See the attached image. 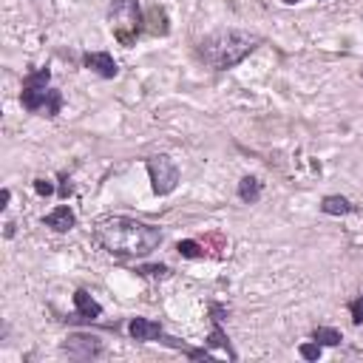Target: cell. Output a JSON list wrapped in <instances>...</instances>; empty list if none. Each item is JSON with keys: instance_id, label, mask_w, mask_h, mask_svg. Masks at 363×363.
Returning a JSON list of instances; mask_svg holds the SVG:
<instances>
[{"instance_id": "1", "label": "cell", "mask_w": 363, "mask_h": 363, "mask_svg": "<svg viewBox=\"0 0 363 363\" xmlns=\"http://www.w3.org/2000/svg\"><path fill=\"white\" fill-rule=\"evenodd\" d=\"M94 241L111 256L142 258V256H150L162 244V230L139 219L108 216L94 224Z\"/></svg>"}, {"instance_id": "2", "label": "cell", "mask_w": 363, "mask_h": 363, "mask_svg": "<svg viewBox=\"0 0 363 363\" xmlns=\"http://www.w3.org/2000/svg\"><path fill=\"white\" fill-rule=\"evenodd\" d=\"M258 37L250 31H241V29H216L204 34L196 54L199 60H204L213 71H227V68H236L244 57H250L258 49Z\"/></svg>"}, {"instance_id": "3", "label": "cell", "mask_w": 363, "mask_h": 363, "mask_svg": "<svg viewBox=\"0 0 363 363\" xmlns=\"http://www.w3.org/2000/svg\"><path fill=\"white\" fill-rule=\"evenodd\" d=\"M51 71L49 68H37L23 80V94L21 103L31 113H46V117H57L63 108V94L57 88H49Z\"/></svg>"}, {"instance_id": "4", "label": "cell", "mask_w": 363, "mask_h": 363, "mask_svg": "<svg viewBox=\"0 0 363 363\" xmlns=\"http://www.w3.org/2000/svg\"><path fill=\"white\" fill-rule=\"evenodd\" d=\"M142 23H145V17H142L139 0H111L108 26H111L113 37H117L125 49H131L133 43H137V37L142 31Z\"/></svg>"}, {"instance_id": "5", "label": "cell", "mask_w": 363, "mask_h": 363, "mask_svg": "<svg viewBox=\"0 0 363 363\" xmlns=\"http://www.w3.org/2000/svg\"><path fill=\"white\" fill-rule=\"evenodd\" d=\"M148 174H150V185H154L157 196L174 193L176 185H179V167H176L174 159L165 157V154L148 157Z\"/></svg>"}, {"instance_id": "6", "label": "cell", "mask_w": 363, "mask_h": 363, "mask_svg": "<svg viewBox=\"0 0 363 363\" xmlns=\"http://www.w3.org/2000/svg\"><path fill=\"white\" fill-rule=\"evenodd\" d=\"M63 355L74 358V360H91V358H100L103 355V340L97 335H88V332H74L63 340Z\"/></svg>"}, {"instance_id": "7", "label": "cell", "mask_w": 363, "mask_h": 363, "mask_svg": "<svg viewBox=\"0 0 363 363\" xmlns=\"http://www.w3.org/2000/svg\"><path fill=\"white\" fill-rule=\"evenodd\" d=\"M74 307H77V312H74V323H88V321H97L103 315V304L100 301H94L88 290H77L74 293Z\"/></svg>"}, {"instance_id": "8", "label": "cell", "mask_w": 363, "mask_h": 363, "mask_svg": "<svg viewBox=\"0 0 363 363\" xmlns=\"http://www.w3.org/2000/svg\"><path fill=\"white\" fill-rule=\"evenodd\" d=\"M83 66H85L88 71H94V74H100V77H105V80H113V77L120 74L117 60H113L108 51H88V54L83 57Z\"/></svg>"}, {"instance_id": "9", "label": "cell", "mask_w": 363, "mask_h": 363, "mask_svg": "<svg viewBox=\"0 0 363 363\" xmlns=\"http://www.w3.org/2000/svg\"><path fill=\"white\" fill-rule=\"evenodd\" d=\"M128 335L139 343H148V340H159L162 335V323L159 321H150V318H131L128 323Z\"/></svg>"}, {"instance_id": "10", "label": "cell", "mask_w": 363, "mask_h": 363, "mask_svg": "<svg viewBox=\"0 0 363 363\" xmlns=\"http://www.w3.org/2000/svg\"><path fill=\"white\" fill-rule=\"evenodd\" d=\"M43 224L51 227L54 233H68V230H74V224H77V216H74V210L68 204H60L43 219Z\"/></svg>"}, {"instance_id": "11", "label": "cell", "mask_w": 363, "mask_h": 363, "mask_svg": "<svg viewBox=\"0 0 363 363\" xmlns=\"http://www.w3.org/2000/svg\"><path fill=\"white\" fill-rule=\"evenodd\" d=\"M159 340L165 343V347H170V349H179V352H185L190 360H213V355H210L207 349H193V347H187V343H182L179 338H170V335H159Z\"/></svg>"}, {"instance_id": "12", "label": "cell", "mask_w": 363, "mask_h": 363, "mask_svg": "<svg viewBox=\"0 0 363 363\" xmlns=\"http://www.w3.org/2000/svg\"><path fill=\"white\" fill-rule=\"evenodd\" d=\"M321 210L327 216H347V213H352V210H355V204L347 196H323Z\"/></svg>"}, {"instance_id": "13", "label": "cell", "mask_w": 363, "mask_h": 363, "mask_svg": "<svg viewBox=\"0 0 363 363\" xmlns=\"http://www.w3.org/2000/svg\"><path fill=\"white\" fill-rule=\"evenodd\" d=\"M239 199H241L244 204H256V202L261 199V182H258L256 176H244V179L239 182Z\"/></svg>"}, {"instance_id": "14", "label": "cell", "mask_w": 363, "mask_h": 363, "mask_svg": "<svg viewBox=\"0 0 363 363\" xmlns=\"http://www.w3.org/2000/svg\"><path fill=\"white\" fill-rule=\"evenodd\" d=\"M207 347H219V349H227V355H230L233 360L239 358L236 352H233V347H230V340H227V335H224V330H221V321H213V332L207 335Z\"/></svg>"}, {"instance_id": "15", "label": "cell", "mask_w": 363, "mask_h": 363, "mask_svg": "<svg viewBox=\"0 0 363 363\" xmlns=\"http://www.w3.org/2000/svg\"><path fill=\"white\" fill-rule=\"evenodd\" d=\"M148 31L150 34H167L170 31V26H167V14H165V9H159V6H150V12H148Z\"/></svg>"}, {"instance_id": "16", "label": "cell", "mask_w": 363, "mask_h": 363, "mask_svg": "<svg viewBox=\"0 0 363 363\" xmlns=\"http://www.w3.org/2000/svg\"><path fill=\"white\" fill-rule=\"evenodd\" d=\"M312 340H318L321 347H338V343L343 340V335L332 327H315L312 330Z\"/></svg>"}, {"instance_id": "17", "label": "cell", "mask_w": 363, "mask_h": 363, "mask_svg": "<svg viewBox=\"0 0 363 363\" xmlns=\"http://www.w3.org/2000/svg\"><path fill=\"white\" fill-rule=\"evenodd\" d=\"M176 250H179V256H182V258H204L202 244H199V241H190V239L179 241V244H176Z\"/></svg>"}, {"instance_id": "18", "label": "cell", "mask_w": 363, "mask_h": 363, "mask_svg": "<svg viewBox=\"0 0 363 363\" xmlns=\"http://www.w3.org/2000/svg\"><path fill=\"white\" fill-rule=\"evenodd\" d=\"M137 273L145 275V278H165L170 270L165 264H142V267H137Z\"/></svg>"}, {"instance_id": "19", "label": "cell", "mask_w": 363, "mask_h": 363, "mask_svg": "<svg viewBox=\"0 0 363 363\" xmlns=\"http://www.w3.org/2000/svg\"><path fill=\"white\" fill-rule=\"evenodd\" d=\"M298 352H301L304 360H318V358H321V343H318V340H315V343H301Z\"/></svg>"}, {"instance_id": "20", "label": "cell", "mask_w": 363, "mask_h": 363, "mask_svg": "<svg viewBox=\"0 0 363 363\" xmlns=\"http://www.w3.org/2000/svg\"><path fill=\"white\" fill-rule=\"evenodd\" d=\"M349 315H352L355 327H360V323H363V295H358L355 301H349Z\"/></svg>"}, {"instance_id": "21", "label": "cell", "mask_w": 363, "mask_h": 363, "mask_svg": "<svg viewBox=\"0 0 363 363\" xmlns=\"http://www.w3.org/2000/svg\"><path fill=\"white\" fill-rule=\"evenodd\" d=\"M34 190H37V196H51L54 193V185L49 179H34Z\"/></svg>"}, {"instance_id": "22", "label": "cell", "mask_w": 363, "mask_h": 363, "mask_svg": "<svg viewBox=\"0 0 363 363\" xmlns=\"http://www.w3.org/2000/svg\"><path fill=\"white\" fill-rule=\"evenodd\" d=\"M9 199H12V190H9V187H3V193H0V207H3V210L9 207Z\"/></svg>"}, {"instance_id": "23", "label": "cell", "mask_w": 363, "mask_h": 363, "mask_svg": "<svg viewBox=\"0 0 363 363\" xmlns=\"http://www.w3.org/2000/svg\"><path fill=\"white\" fill-rule=\"evenodd\" d=\"M60 196H63V199H68V196H71V182H68L66 176H63V185H60Z\"/></svg>"}, {"instance_id": "24", "label": "cell", "mask_w": 363, "mask_h": 363, "mask_svg": "<svg viewBox=\"0 0 363 363\" xmlns=\"http://www.w3.org/2000/svg\"><path fill=\"white\" fill-rule=\"evenodd\" d=\"M12 236H14V224L9 221V224H6V239H12Z\"/></svg>"}, {"instance_id": "25", "label": "cell", "mask_w": 363, "mask_h": 363, "mask_svg": "<svg viewBox=\"0 0 363 363\" xmlns=\"http://www.w3.org/2000/svg\"><path fill=\"white\" fill-rule=\"evenodd\" d=\"M284 3H286V6H295V3H301V0H284Z\"/></svg>"}]
</instances>
